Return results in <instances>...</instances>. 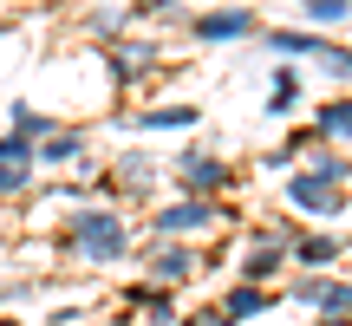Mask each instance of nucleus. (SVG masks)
<instances>
[{"label": "nucleus", "instance_id": "f257e3e1", "mask_svg": "<svg viewBox=\"0 0 352 326\" xmlns=\"http://www.w3.org/2000/svg\"><path fill=\"white\" fill-rule=\"evenodd\" d=\"M72 241H78V254H85V261H118V254H124V222H118L111 209H85L78 215V228H72Z\"/></svg>", "mask_w": 352, "mask_h": 326}, {"label": "nucleus", "instance_id": "f03ea898", "mask_svg": "<svg viewBox=\"0 0 352 326\" xmlns=\"http://www.w3.org/2000/svg\"><path fill=\"white\" fill-rule=\"evenodd\" d=\"M287 202H294V209H314V215H333V209H340V189L320 183L314 170H300V176L287 183Z\"/></svg>", "mask_w": 352, "mask_h": 326}, {"label": "nucleus", "instance_id": "7ed1b4c3", "mask_svg": "<svg viewBox=\"0 0 352 326\" xmlns=\"http://www.w3.org/2000/svg\"><path fill=\"white\" fill-rule=\"evenodd\" d=\"M176 176H183L189 189H196V202H209V189H222V163L215 157H202V151H189V157H176Z\"/></svg>", "mask_w": 352, "mask_h": 326}, {"label": "nucleus", "instance_id": "20e7f679", "mask_svg": "<svg viewBox=\"0 0 352 326\" xmlns=\"http://www.w3.org/2000/svg\"><path fill=\"white\" fill-rule=\"evenodd\" d=\"M215 215H222L215 202H196V196H189V202H176V209L157 215V228H164V235H189V228H209Z\"/></svg>", "mask_w": 352, "mask_h": 326}, {"label": "nucleus", "instance_id": "39448f33", "mask_svg": "<svg viewBox=\"0 0 352 326\" xmlns=\"http://www.w3.org/2000/svg\"><path fill=\"white\" fill-rule=\"evenodd\" d=\"M300 301L320 314H352V287L346 281H300Z\"/></svg>", "mask_w": 352, "mask_h": 326}, {"label": "nucleus", "instance_id": "423d86ee", "mask_svg": "<svg viewBox=\"0 0 352 326\" xmlns=\"http://www.w3.org/2000/svg\"><path fill=\"white\" fill-rule=\"evenodd\" d=\"M235 33H254V13L235 7V13H209V20H196V39H235Z\"/></svg>", "mask_w": 352, "mask_h": 326}, {"label": "nucleus", "instance_id": "0eeeda50", "mask_svg": "<svg viewBox=\"0 0 352 326\" xmlns=\"http://www.w3.org/2000/svg\"><path fill=\"white\" fill-rule=\"evenodd\" d=\"M131 124H144V131H176V124H196V105H157V111H138Z\"/></svg>", "mask_w": 352, "mask_h": 326}, {"label": "nucleus", "instance_id": "6e6552de", "mask_svg": "<svg viewBox=\"0 0 352 326\" xmlns=\"http://www.w3.org/2000/svg\"><path fill=\"white\" fill-rule=\"evenodd\" d=\"M151 274L157 281H189V274H196V254H189V248H157Z\"/></svg>", "mask_w": 352, "mask_h": 326}, {"label": "nucleus", "instance_id": "1a4fd4ad", "mask_svg": "<svg viewBox=\"0 0 352 326\" xmlns=\"http://www.w3.org/2000/svg\"><path fill=\"white\" fill-rule=\"evenodd\" d=\"M280 268V241H261V248L248 254V261H241V287H254V281H267Z\"/></svg>", "mask_w": 352, "mask_h": 326}, {"label": "nucleus", "instance_id": "9d476101", "mask_svg": "<svg viewBox=\"0 0 352 326\" xmlns=\"http://www.w3.org/2000/svg\"><path fill=\"white\" fill-rule=\"evenodd\" d=\"M261 307H267L261 287H235V294L222 301V314H228V320H248V314H261Z\"/></svg>", "mask_w": 352, "mask_h": 326}, {"label": "nucleus", "instance_id": "9b49d317", "mask_svg": "<svg viewBox=\"0 0 352 326\" xmlns=\"http://www.w3.org/2000/svg\"><path fill=\"white\" fill-rule=\"evenodd\" d=\"M267 46H274V52H320V59H327L320 33H294V26H287V33H267Z\"/></svg>", "mask_w": 352, "mask_h": 326}, {"label": "nucleus", "instance_id": "f8f14e48", "mask_svg": "<svg viewBox=\"0 0 352 326\" xmlns=\"http://www.w3.org/2000/svg\"><path fill=\"white\" fill-rule=\"evenodd\" d=\"M320 131H327V138H352V98H333L327 111H320Z\"/></svg>", "mask_w": 352, "mask_h": 326}, {"label": "nucleus", "instance_id": "ddd939ff", "mask_svg": "<svg viewBox=\"0 0 352 326\" xmlns=\"http://www.w3.org/2000/svg\"><path fill=\"white\" fill-rule=\"evenodd\" d=\"M13 124H20L13 138L33 144V138H46V131H52V118H46V111H33V105H13Z\"/></svg>", "mask_w": 352, "mask_h": 326}, {"label": "nucleus", "instance_id": "4468645a", "mask_svg": "<svg viewBox=\"0 0 352 326\" xmlns=\"http://www.w3.org/2000/svg\"><path fill=\"white\" fill-rule=\"evenodd\" d=\"M151 59H157L151 46H118V52H111V72H118V78H138V65H151Z\"/></svg>", "mask_w": 352, "mask_h": 326}, {"label": "nucleus", "instance_id": "2eb2a0df", "mask_svg": "<svg viewBox=\"0 0 352 326\" xmlns=\"http://www.w3.org/2000/svg\"><path fill=\"white\" fill-rule=\"evenodd\" d=\"M307 20H314V26H333V20H346V13H352V0H307Z\"/></svg>", "mask_w": 352, "mask_h": 326}, {"label": "nucleus", "instance_id": "dca6fc26", "mask_svg": "<svg viewBox=\"0 0 352 326\" xmlns=\"http://www.w3.org/2000/svg\"><path fill=\"white\" fill-rule=\"evenodd\" d=\"M333 254H340V241H333V235H307V241H300V261H307V268L333 261Z\"/></svg>", "mask_w": 352, "mask_h": 326}, {"label": "nucleus", "instance_id": "f3484780", "mask_svg": "<svg viewBox=\"0 0 352 326\" xmlns=\"http://www.w3.org/2000/svg\"><path fill=\"white\" fill-rule=\"evenodd\" d=\"M65 157H78V138H72V131H59V138L39 144V163H65Z\"/></svg>", "mask_w": 352, "mask_h": 326}, {"label": "nucleus", "instance_id": "a211bd4d", "mask_svg": "<svg viewBox=\"0 0 352 326\" xmlns=\"http://www.w3.org/2000/svg\"><path fill=\"white\" fill-rule=\"evenodd\" d=\"M118 176H124V189H151V163H144V157H124Z\"/></svg>", "mask_w": 352, "mask_h": 326}, {"label": "nucleus", "instance_id": "6ab92c4d", "mask_svg": "<svg viewBox=\"0 0 352 326\" xmlns=\"http://www.w3.org/2000/svg\"><path fill=\"white\" fill-rule=\"evenodd\" d=\"M287 105H294V72H280V78H274V98H267V111L280 118V111H287Z\"/></svg>", "mask_w": 352, "mask_h": 326}, {"label": "nucleus", "instance_id": "aec40b11", "mask_svg": "<svg viewBox=\"0 0 352 326\" xmlns=\"http://www.w3.org/2000/svg\"><path fill=\"white\" fill-rule=\"evenodd\" d=\"M327 72L333 78H352V52L346 46H327Z\"/></svg>", "mask_w": 352, "mask_h": 326}, {"label": "nucleus", "instance_id": "412c9836", "mask_svg": "<svg viewBox=\"0 0 352 326\" xmlns=\"http://www.w3.org/2000/svg\"><path fill=\"white\" fill-rule=\"evenodd\" d=\"M26 176H33V170H13V163H0V196H13V189H26Z\"/></svg>", "mask_w": 352, "mask_h": 326}, {"label": "nucleus", "instance_id": "4be33fe9", "mask_svg": "<svg viewBox=\"0 0 352 326\" xmlns=\"http://www.w3.org/2000/svg\"><path fill=\"white\" fill-rule=\"evenodd\" d=\"M183 326H228V314H222V307H202V314H189Z\"/></svg>", "mask_w": 352, "mask_h": 326}, {"label": "nucleus", "instance_id": "5701e85b", "mask_svg": "<svg viewBox=\"0 0 352 326\" xmlns=\"http://www.w3.org/2000/svg\"><path fill=\"white\" fill-rule=\"evenodd\" d=\"M138 301H144V314H151V320H170V301H164V294H138Z\"/></svg>", "mask_w": 352, "mask_h": 326}, {"label": "nucleus", "instance_id": "b1692460", "mask_svg": "<svg viewBox=\"0 0 352 326\" xmlns=\"http://www.w3.org/2000/svg\"><path fill=\"white\" fill-rule=\"evenodd\" d=\"M320 326H352V314H327V320H320Z\"/></svg>", "mask_w": 352, "mask_h": 326}, {"label": "nucleus", "instance_id": "393cba45", "mask_svg": "<svg viewBox=\"0 0 352 326\" xmlns=\"http://www.w3.org/2000/svg\"><path fill=\"white\" fill-rule=\"evenodd\" d=\"M0 326H20V320H0Z\"/></svg>", "mask_w": 352, "mask_h": 326}]
</instances>
